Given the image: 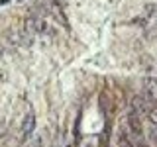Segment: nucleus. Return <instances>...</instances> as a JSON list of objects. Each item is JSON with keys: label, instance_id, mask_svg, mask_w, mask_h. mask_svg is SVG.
Returning a JSON list of instances; mask_svg holds the SVG:
<instances>
[{"label": "nucleus", "instance_id": "nucleus-2", "mask_svg": "<svg viewBox=\"0 0 157 147\" xmlns=\"http://www.w3.org/2000/svg\"><path fill=\"white\" fill-rule=\"evenodd\" d=\"M151 108H155V104L144 94V92L132 96V100H130V110H132V112H136V114L141 116V114H147Z\"/></svg>", "mask_w": 157, "mask_h": 147}, {"label": "nucleus", "instance_id": "nucleus-7", "mask_svg": "<svg viewBox=\"0 0 157 147\" xmlns=\"http://www.w3.org/2000/svg\"><path fill=\"white\" fill-rule=\"evenodd\" d=\"M10 2V0H0V4H8Z\"/></svg>", "mask_w": 157, "mask_h": 147}, {"label": "nucleus", "instance_id": "nucleus-4", "mask_svg": "<svg viewBox=\"0 0 157 147\" xmlns=\"http://www.w3.org/2000/svg\"><path fill=\"white\" fill-rule=\"evenodd\" d=\"M141 90L149 98L153 104H157V78L155 77H145L141 78Z\"/></svg>", "mask_w": 157, "mask_h": 147}, {"label": "nucleus", "instance_id": "nucleus-1", "mask_svg": "<svg viewBox=\"0 0 157 147\" xmlns=\"http://www.w3.org/2000/svg\"><path fill=\"white\" fill-rule=\"evenodd\" d=\"M126 126H128L130 135L134 137L136 141H144L145 131H144V126H141V116H140V114L128 110V114H126Z\"/></svg>", "mask_w": 157, "mask_h": 147}, {"label": "nucleus", "instance_id": "nucleus-3", "mask_svg": "<svg viewBox=\"0 0 157 147\" xmlns=\"http://www.w3.org/2000/svg\"><path fill=\"white\" fill-rule=\"evenodd\" d=\"M33 131H36V114L28 112L24 122H22V137H20V143H28L33 137Z\"/></svg>", "mask_w": 157, "mask_h": 147}, {"label": "nucleus", "instance_id": "nucleus-5", "mask_svg": "<svg viewBox=\"0 0 157 147\" xmlns=\"http://www.w3.org/2000/svg\"><path fill=\"white\" fill-rule=\"evenodd\" d=\"M26 147H43V137H41V135H33L32 139L28 141Z\"/></svg>", "mask_w": 157, "mask_h": 147}, {"label": "nucleus", "instance_id": "nucleus-6", "mask_svg": "<svg viewBox=\"0 0 157 147\" xmlns=\"http://www.w3.org/2000/svg\"><path fill=\"white\" fill-rule=\"evenodd\" d=\"M137 147H153V145H149V143H144V141H137Z\"/></svg>", "mask_w": 157, "mask_h": 147}]
</instances>
